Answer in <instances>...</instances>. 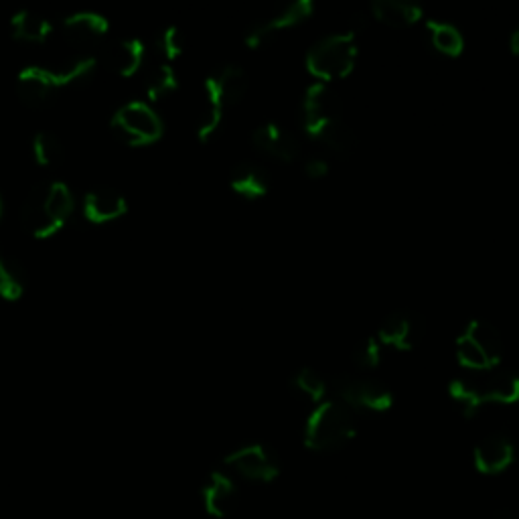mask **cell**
<instances>
[{"instance_id":"cell-1","label":"cell","mask_w":519,"mask_h":519,"mask_svg":"<svg viewBox=\"0 0 519 519\" xmlns=\"http://www.w3.org/2000/svg\"><path fill=\"white\" fill-rule=\"evenodd\" d=\"M71 209L73 197L63 181H39L27 195L23 224L33 236L47 238L65 224Z\"/></svg>"},{"instance_id":"cell-2","label":"cell","mask_w":519,"mask_h":519,"mask_svg":"<svg viewBox=\"0 0 519 519\" xmlns=\"http://www.w3.org/2000/svg\"><path fill=\"white\" fill-rule=\"evenodd\" d=\"M355 430L353 408L337 398L325 400L307 418L305 444L319 453L337 451L355 436Z\"/></svg>"},{"instance_id":"cell-3","label":"cell","mask_w":519,"mask_h":519,"mask_svg":"<svg viewBox=\"0 0 519 519\" xmlns=\"http://www.w3.org/2000/svg\"><path fill=\"white\" fill-rule=\"evenodd\" d=\"M357 61V37L355 31L331 33L307 51V69L317 80L333 82L345 78Z\"/></svg>"},{"instance_id":"cell-4","label":"cell","mask_w":519,"mask_h":519,"mask_svg":"<svg viewBox=\"0 0 519 519\" xmlns=\"http://www.w3.org/2000/svg\"><path fill=\"white\" fill-rule=\"evenodd\" d=\"M331 390L337 400L349 408H363L372 412H386L394 404L392 390L376 378L339 374L331 380Z\"/></svg>"},{"instance_id":"cell-5","label":"cell","mask_w":519,"mask_h":519,"mask_svg":"<svg viewBox=\"0 0 519 519\" xmlns=\"http://www.w3.org/2000/svg\"><path fill=\"white\" fill-rule=\"evenodd\" d=\"M112 130L122 142L138 146L157 140L163 132V122L159 114L146 102L134 100L114 114Z\"/></svg>"},{"instance_id":"cell-6","label":"cell","mask_w":519,"mask_h":519,"mask_svg":"<svg viewBox=\"0 0 519 519\" xmlns=\"http://www.w3.org/2000/svg\"><path fill=\"white\" fill-rule=\"evenodd\" d=\"M341 118V100L337 96V92L325 84V82H315L307 88L303 102H301V122L303 128L317 136V132L333 122Z\"/></svg>"},{"instance_id":"cell-7","label":"cell","mask_w":519,"mask_h":519,"mask_svg":"<svg viewBox=\"0 0 519 519\" xmlns=\"http://www.w3.org/2000/svg\"><path fill=\"white\" fill-rule=\"evenodd\" d=\"M313 11H315L313 0H292V3H288L284 7H278L274 13L266 15L264 19L254 21L246 31V43L250 47H260L276 31L294 27V25L303 23L305 19H309Z\"/></svg>"},{"instance_id":"cell-8","label":"cell","mask_w":519,"mask_h":519,"mask_svg":"<svg viewBox=\"0 0 519 519\" xmlns=\"http://www.w3.org/2000/svg\"><path fill=\"white\" fill-rule=\"evenodd\" d=\"M226 465L252 481H274L280 475V461L266 444H246L226 457Z\"/></svg>"},{"instance_id":"cell-9","label":"cell","mask_w":519,"mask_h":519,"mask_svg":"<svg viewBox=\"0 0 519 519\" xmlns=\"http://www.w3.org/2000/svg\"><path fill=\"white\" fill-rule=\"evenodd\" d=\"M203 92H205V100H211L221 108L234 106L248 92V73L238 63L221 65L205 80Z\"/></svg>"},{"instance_id":"cell-10","label":"cell","mask_w":519,"mask_h":519,"mask_svg":"<svg viewBox=\"0 0 519 519\" xmlns=\"http://www.w3.org/2000/svg\"><path fill=\"white\" fill-rule=\"evenodd\" d=\"M424 331H426V321L420 313L394 311L382 321L378 329V341L382 345H392L396 349L408 351L422 341Z\"/></svg>"},{"instance_id":"cell-11","label":"cell","mask_w":519,"mask_h":519,"mask_svg":"<svg viewBox=\"0 0 519 519\" xmlns=\"http://www.w3.org/2000/svg\"><path fill=\"white\" fill-rule=\"evenodd\" d=\"M252 140L262 153H266L278 161H284V163L299 159V155H301L299 136L278 122L260 124L252 132Z\"/></svg>"},{"instance_id":"cell-12","label":"cell","mask_w":519,"mask_h":519,"mask_svg":"<svg viewBox=\"0 0 519 519\" xmlns=\"http://www.w3.org/2000/svg\"><path fill=\"white\" fill-rule=\"evenodd\" d=\"M515 459V447L509 436L501 432L487 434L473 451L475 469L483 475H497L503 473Z\"/></svg>"},{"instance_id":"cell-13","label":"cell","mask_w":519,"mask_h":519,"mask_svg":"<svg viewBox=\"0 0 519 519\" xmlns=\"http://www.w3.org/2000/svg\"><path fill=\"white\" fill-rule=\"evenodd\" d=\"M238 487L230 475L213 471L203 485V505L211 517L224 519L236 505Z\"/></svg>"},{"instance_id":"cell-14","label":"cell","mask_w":519,"mask_h":519,"mask_svg":"<svg viewBox=\"0 0 519 519\" xmlns=\"http://www.w3.org/2000/svg\"><path fill=\"white\" fill-rule=\"evenodd\" d=\"M17 88L19 96L25 104L29 106H41L49 100L53 90L57 88V82L53 80L51 71L45 67H25L19 78H17Z\"/></svg>"},{"instance_id":"cell-15","label":"cell","mask_w":519,"mask_h":519,"mask_svg":"<svg viewBox=\"0 0 519 519\" xmlns=\"http://www.w3.org/2000/svg\"><path fill=\"white\" fill-rule=\"evenodd\" d=\"M84 211L90 221H96L98 224V221H108L122 215L126 211V199L114 187L102 185L86 195Z\"/></svg>"},{"instance_id":"cell-16","label":"cell","mask_w":519,"mask_h":519,"mask_svg":"<svg viewBox=\"0 0 519 519\" xmlns=\"http://www.w3.org/2000/svg\"><path fill=\"white\" fill-rule=\"evenodd\" d=\"M230 185L236 193L254 199V197H262L268 193L270 177L262 165L252 163V161H242L232 169Z\"/></svg>"},{"instance_id":"cell-17","label":"cell","mask_w":519,"mask_h":519,"mask_svg":"<svg viewBox=\"0 0 519 519\" xmlns=\"http://www.w3.org/2000/svg\"><path fill=\"white\" fill-rule=\"evenodd\" d=\"M487 404H517L519 402V374L509 369H491V376L481 380Z\"/></svg>"},{"instance_id":"cell-18","label":"cell","mask_w":519,"mask_h":519,"mask_svg":"<svg viewBox=\"0 0 519 519\" xmlns=\"http://www.w3.org/2000/svg\"><path fill=\"white\" fill-rule=\"evenodd\" d=\"M372 13L390 27H410L422 17V7L410 0H374Z\"/></svg>"},{"instance_id":"cell-19","label":"cell","mask_w":519,"mask_h":519,"mask_svg":"<svg viewBox=\"0 0 519 519\" xmlns=\"http://www.w3.org/2000/svg\"><path fill=\"white\" fill-rule=\"evenodd\" d=\"M108 31L106 17L98 13H76L63 21V35L71 43H88Z\"/></svg>"},{"instance_id":"cell-20","label":"cell","mask_w":519,"mask_h":519,"mask_svg":"<svg viewBox=\"0 0 519 519\" xmlns=\"http://www.w3.org/2000/svg\"><path fill=\"white\" fill-rule=\"evenodd\" d=\"M144 55V47L138 39H116L106 49V63L120 76H130L136 71Z\"/></svg>"},{"instance_id":"cell-21","label":"cell","mask_w":519,"mask_h":519,"mask_svg":"<svg viewBox=\"0 0 519 519\" xmlns=\"http://www.w3.org/2000/svg\"><path fill=\"white\" fill-rule=\"evenodd\" d=\"M27 284V268L23 262L9 254L5 248H0V294L9 301L19 299Z\"/></svg>"},{"instance_id":"cell-22","label":"cell","mask_w":519,"mask_h":519,"mask_svg":"<svg viewBox=\"0 0 519 519\" xmlns=\"http://www.w3.org/2000/svg\"><path fill=\"white\" fill-rule=\"evenodd\" d=\"M426 35L432 43V47L444 55L457 57L463 53L465 47V37L461 29L449 21H438V19H428L426 21Z\"/></svg>"},{"instance_id":"cell-23","label":"cell","mask_w":519,"mask_h":519,"mask_svg":"<svg viewBox=\"0 0 519 519\" xmlns=\"http://www.w3.org/2000/svg\"><path fill=\"white\" fill-rule=\"evenodd\" d=\"M449 392L451 398L461 406L463 414L469 418L475 416L487 404L481 380L477 378H467V376L453 378L449 384Z\"/></svg>"},{"instance_id":"cell-24","label":"cell","mask_w":519,"mask_h":519,"mask_svg":"<svg viewBox=\"0 0 519 519\" xmlns=\"http://www.w3.org/2000/svg\"><path fill=\"white\" fill-rule=\"evenodd\" d=\"M463 333L479 345V349L487 355V359L495 367L503 353V339H501L499 329L495 325H491L489 321L473 319V321H469V325L465 327Z\"/></svg>"},{"instance_id":"cell-25","label":"cell","mask_w":519,"mask_h":519,"mask_svg":"<svg viewBox=\"0 0 519 519\" xmlns=\"http://www.w3.org/2000/svg\"><path fill=\"white\" fill-rule=\"evenodd\" d=\"M317 138L321 142H325L331 148V151H335L339 155H347L351 148L355 146V132H353V128L349 124H345L343 118L325 124L317 132Z\"/></svg>"},{"instance_id":"cell-26","label":"cell","mask_w":519,"mask_h":519,"mask_svg":"<svg viewBox=\"0 0 519 519\" xmlns=\"http://www.w3.org/2000/svg\"><path fill=\"white\" fill-rule=\"evenodd\" d=\"M13 31L17 37L21 39H29V41H43L47 39V35L51 33V25L45 17H41L35 11L23 9L19 13H15L13 17Z\"/></svg>"},{"instance_id":"cell-27","label":"cell","mask_w":519,"mask_h":519,"mask_svg":"<svg viewBox=\"0 0 519 519\" xmlns=\"http://www.w3.org/2000/svg\"><path fill=\"white\" fill-rule=\"evenodd\" d=\"M290 386H292L294 392H299L301 396H305L313 402H319L327 394V388H329L325 378L313 367L296 369L292 380H290Z\"/></svg>"},{"instance_id":"cell-28","label":"cell","mask_w":519,"mask_h":519,"mask_svg":"<svg viewBox=\"0 0 519 519\" xmlns=\"http://www.w3.org/2000/svg\"><path fill=\"white\" fill-rule=\"evenodd\" d=\"M92 67H94V59L80 55V57H69V59L57 63L49 71H51L53 80L57 82V86H61V84H67V82H73V80L86 76Z\"/></svg>"},{"instance_id":"cell-29","label":"cell","mask_w":519,"mask_h":519,"mask_svg":"<svg viewBox=\"0 0 519 519\" xmlns=\"http://www.w3.org/2000/svg\"><path fill=\"white\" fill-rule=\"evenodd\" d=\"M173 88H177V76L175 69L167 63H161L157 67L151 69L146 78V94L151 98H159L167 92H171Z\"/></svg>"},{"instance_id":"cell-30","label":"cell","mask_w":519,"mask_h":519,"mask_svg":"<svg viewBox=\"0 0 519 519\" xmlns=\"http://www.w3.org/2000/svg\"><path fill=\"white\" fill-rule=\"evenodd\" d=\"M33 153L37 157L39 163L43 165H53L61 159L63 155V146L59 142V138L53 132H37L33 138Z\"/></svg>"},{"instance_id":"cell-31","label":"cell","mask_w":519,"mask_h":519,"mask_svg":"<svg viewBox=\"0 0 519 519\" xmlns=\"http://www.w3.org/2000/svg\"><path fill=\"white\" fill-rule=\"evenodd\" d=\"M353 361L359 367H376L382 361V343L378 337H365L353 347Z\"/></svg>"},{"instance_id":"cell-32","label":"cell","mask_w":519,"mask_h":519,"mask_svg":"<svg viewBox=\"0 0 519 519\" xmlns=\"http://www.w3.org/2000/svg\"><path fill=\"white\" fill-rule=\"evenodd\" d=\"M221 116H224V108H221L215 102H211V100H205V106L201 110V118H199V124H197V136L201 140H207L219 128Z\"/></svg>"},{"instance_id":"cell-33","label":"cell","mask_w":519,"mask_h":519,"mask_svg":"<svg viewBox=\"0 0 519 519\" xmlns=\"http://www.w3.org/2000/svg\"><path fill=\"white\" fill-rule=\"evenodd\" d=\"M157 45H159V49H161L169 59H173V57L181 55V51H183V47H185V37H183V33H181L179 27L171 25V27H167L165 31L159 33Z\"/></svg>"},{"instance_id":"cell-34","label":"cell","mask_w":519,"mask_h":519,"mask_svg":"<svg viewBox=\"0 0 519 519\" xmlns=\"http://www.w3.org/2000/svg\"><path fill=\"white\" fill-rule=\"evenodd\" d=\"M305 173L311 177V179H321L329 173V163L321 157H313L305 163Z\"/></svg>"},{"instance_id":"cell-35","label":"cell","mask_w":519,"mask_h":519,"mask_svg":"<svg viewBox=\"0 0 519 519\" xmlns=\"http://www.w3.org/2000/svg\"><path fill=\"white\" fill-rule=\"evenodd\" d=\"M509 47H511V51H513L515 55H519V25L513 29V33H511V37H509Z\"/></svg>"},{"instance_id":"cell-36","label":"cell","mask_w":519,"mask_h":519,"mask_svg":"<svg viewBox=\"0 0 519 519\" xmlns=\"http://www.w3.org/2000/svg\"><path fill=\"white\" fill-rule=\"evenodd\" d=\"M495 519H513V513L509 509H499L495 511Z\"/></svg>"},{"instance_id":"cell-37","label":"cell","mask_w":519,"mask_h":519,"mask_svg":"<svg viewBox=\"0 0 519 519\" xmlns=\"http://www.w3.org/2000/svg\"><path fill=\"white\" fill-rule=\"evenodd\" d=\"M0 213H3V199H0Z\"/></svg>"}]
</instances>
